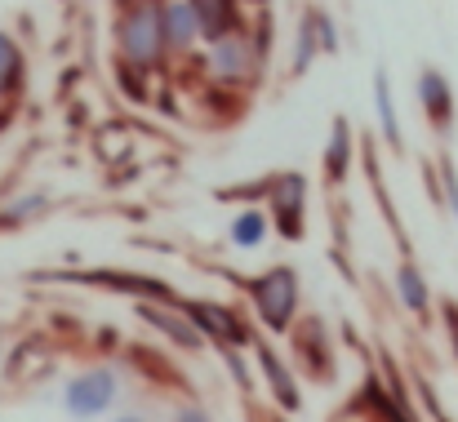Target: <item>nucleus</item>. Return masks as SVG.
Masks as SVG:
<instances>
[{
	"mask_svg": "<svg viewBox=\"0 0 458 422\" xmlns=\"http://www.w3.org/2000/svg\"><path fill=\"white\" fill-rule=\"evenodd\" d=\"M245 298H250V311L254 320L267 329V333H290L299 325V307H303V284L299 272L290 263H276L259 276H227Z\"/></svg>",
	"mask_w": 458,
	"mask_h": 422,
	"instance_id": "1",
	"label": "nucleus"
},
{
	"mask_svg": "<svg viewBox=\"0 0 458 422\" xmlns=\"http://www.w3.org/2000/svg\"><path fill=\"white\" fill-rule=\"evenodd\" d=\"M267 31H272V22L263 18L254 31H236V36L209 45V58H205L209 76H214L218 85H227V89L254 85L259 72H263V63H267V40H272Z\"/></svg>",
	"mask_w": 458,
	"mask_h": 422,
	"instance_id": "2",
	"label": "nucleus"
},
{
	"mask_svg": "<svg viewBox=\"0 0 458 422\" xmlns=\"http://www.w3.org/2000/svg\"><path fill=\"white\" fill-rule=\"evenodd\" d=\"M165 0H139L121 27H116V40H121V58L139 72H156L165 63V18H160Z\"/></svg>",
	"mask_w": 458,
	"mask_h": 422,
	"instance_id": "3",
	"label": "nucleus"
},
{
	"mask_svg": "<svg viewBox=\"0 0 458 422\" xmlns=\"http://www.w3.org/2000/svg\"><path fill=\"white\" fill-rule=\"evenodd\" d=\"M178 311L196 325V333L214 347H254V329L245 320V311L227 307V302H214V298H178Z\"/></svg>",
	"mask_w": 458,
	"mask_h": 422,
	"instance_id": "4",
	"label": "nucleus"
},
{
	"mask_svg": "<svg viewBox=\"0 0 458 422\" xmlns=\"http://www.w3.org/2000/svg\"><path fill=\"white\" fill-rule=\"evenodd\" d=\"M116 401H121V374L107 369V365L81 369V374H72L67 387H63V409H67V418H76V422L103 418Z\"/></svg>",
	"mask_w": 458,
	"mask_h": 422,
	"instance_id": "5",
	"label": "nucleus"
},
{
	"mask_svg": "<svg viewBox=\"0 0 458 422\" xmlns=\"http://www.w3.org/2000/svg\"><path fill=\"white\" fill-rule=\"evenodd\" d=\"M263 209H267L272 227H276L285 241H303V232H307V173H299V169L272 173V187H267Z\"/></svg>",
	"mask_w": 458,
	"mask_h": 422,
	"instance_id": "6",
	"label": "nucleus"
},
{
	"mask_svg": "<svg viewBox=\"0 0 458 422\" xmlns=\"http://www.w3.org/2000/svg\"><path fill=\"white\" fill-rule=\"evenodd\" d=\"M414 94H419V112H423V121H428L441 139H450V134H454V116H458L450 76H445L441 67H423V72L414 76Z\"/></svg>",
	"mask_w": 458,
	"mask_h": 422,
	"instance_id": "7",
	"label": "nucleus"
},
{
	"mask_svg": "<svg viewBox=\"0 0 458 422\" xmlns=\"http://www.w3.org/2000/svg\"><path fill=\"white\" fill-rule=\"evenodd\" d=\"M254 360H259V374H263V383H267L272 405H276V409H285V414H294V409L303 405V392H299V383H294L290 365L276 356V347H272V342H254Z\"/></svg>",
	"mask_w": 458,
	"mask_h": 422,
	"instance_id": "8",
	"label": "nucleus"
},
{
	"mask_svg": "<svg viewBox=\"0 0 458 422\" xmlns=\"http://www.w3.org/2000/svg\"><path fill=\"white\" fill-rule=\"evenodd\" d=\"M139 316L152 325L160 338H169L178 351H200V347H205V338L196 333V325H191L178 307H169V302H139Z\"/></svg>",
	"mask_w": 458,
	"mask_h": 422,
	"instance_id": "9",
	"label": "nucleus"
},
{
	"mask_svg": "<svg viewBox=\"0 0 458 422\" xmlns=\"http://www.w3.org/2000/svg\"><path fill=\"white\" fill-rule=\"evenodd\" d=\"M187 4H191V13L200 22V40L205 45H218V40L245 31L241 27V0H187Z\"/></svg>",
	"mask_w": 458,
	"mask_h": 422,
	"instance_id": "10",
	"label": "nucleus"
},
{
	"mask_svg": "<svg viewBox=\"0 0 458 422\" xmlns=\"http://www.w3.org/2000/svg\"><path fill=\"white\" fill-rule=\"evenodd\" d=\"M160 18H165V49L169 54H187L200 45V22H196L187 0H165Z\"/></svg>",
	"mask_w": 458,
	"mask_h": 422,
	"instance_id": "11",
	"label": "nucleus"
},
{
	"mask_svg": "<svg viewBox=\"0 0 458 422\" xmlns=\"http://www.w3.org/2000/svg\"><path fill=\"white\" fill-rule=\"evenodd\" d=\"M267 236H272V218H267L263 205H241V209L232 214V223H227L232 249H263Z\"/></svg>",
	"mask_w": 458,
	"mask_h": 422,
	"instance_id": "12",
	"label": "nucleus"
},
{
	"mask_svg": "<svg viewBox=\"0 0 458 422\" xmlns=\"http://www.w3.org/2000/svg\"><path fill=\"white\" fill-rule=\"evenodd\" d=\"M369 89H374V116H378V134H383V142H387L392 151H401V147H405V130H401L396 94H392V80H387V72H383V67L374 72Z\"/></svg>",
	"mask_w": 458,
	"mask_h": 422,
	"instance_id": "13",
	"label": "nucleus"
},
{
	"mask_svg": "<svg viewBox=\"0 0 458 422\" xmlns=\"http://www.w3.org/2000/svg\"><path fill=\"white\" fill-rule=\"evenodd\" d=\"M352 156H356V139H352V121L347 116H334L329 125V142H325V178L338 187L347 173H352Z\"/></svg>",
	"mask_w": 458,
	"mask_h": 422,
	"instance_id": "14",
	"label": "nucleus"
},
{
	"mask_svg": "<svg viewBox=\"0 0 458 422\" xmlns=\"http://www.w3.org/2000/svg\"><path fill=\"white\" fill-rule=\"evenodd\" d=\"M299 360L307 365V374L311 378H334V351H329V342H325V325L320 320H303V329H299Z\"/></svg>",
	"mask_w": 458,
	"mask_h": 422,
	"instance_id": "15",
	"label": "nucleus"
},
{
	"mask_svg": "<svg viewBox=\"0 0 458 422\" xmlns=\"http://www.w3.org/2000/svg\"><path fill=\"white\" fill-rule=\"evenodd\" d=\"M392 284H396V298H401V307H405L410 316H419V320H428V316H432V289H428L423 272H419L410 258L396 267Z\"/></svg>",
	"mask_w": 458,
	"mask_h": 422,
	"instance_id": "16",
	"label": "nucleus"
},
{
	"mask_svg": "<svg viewBox=\"0 0 458 422\" xmlns=\"http://www.w3.org/2000/svg\"><path fill=\"white\" fill-rule=\"evenodd\" d=\"M22 80H27L22 45H18L9 31H0V98H13V94L22 89Z\"/></svg>",
	"mask_w": 458,
	"mask_h": 422,
	"instance_id": "17",
	"label": "nucleus"
},
{
	"mask_svg": "<svg viewBox=\"0 0 458 422\" xmlns=\"http://www.w3.org/2000/svg\"><path fill=\"white\" fill-rule=\"evenodd\" d=\"M45 209H49V196H40V191H31V196H18V200H9V205L0 209V232H4V227H22V223L40 218Z\"/></svg>",
	"mask_w": 458,
	"mask_h": 422,
	"instance_id": "18",
	"label": "nucleus"
},
{
	"mask_svg": "<svg viewBox=\"0 0 458 422\" xmlns=\"http://www.w3.org/2000/svg\"><path fill=\"white\" fill-rule=\"evenodd\" d=\"M316 54H320V45H316V27H311V18L303 13V22H299V31H294V58H290V72L303 76L307 67L316 63Z\"/></svg>",
	"mask_w": 458,
	"mask_h": 422,
	"instance_id": "19",
	"label": "nucleus"
},
{
	"mask_svg": "<svg viewBox=\"0 0 458 422\" xmlns=\"http://www.w3.org/2000/svg\"><path fill=\"white\" fill-rule=\"evenodd\" d=\"M218 356H223V365H227V374H232V383H236V392H241V396H254L259 383H254V369H250L245 351H236V347H218Z\"/></svg>",
	"mask_w": 458,
	"mask_h": 422,
	"instance_id": "20",
	"label": "nucleus"
},
{
	"mask_svg": "<svg viewBox=\"0 0 458 422\" xmlns=\"http://www.w3.org/2000/svg\"><path fill=\"white\" fill-rule=\"evenodd\" d=\"M303 13L311 18V27H316V45H320V54H338V49H343V40H338V22L329 18V9L307 4Z\"/></svg>",
	"mask_w": 458,
	"mask_h": 422,
	"instance_id": "21",
	"label": "nucleus"
},
{
	"mask_svg": "<svg viewBox=\"0 0 458 422\" xmlns=\"http://www.w3.org/2000/svg\"><path fill=\"white\" fill-rule=\"evenodd\" d=\"M441 205L450 209V218L458 223V173H454V160H441Z\"/></svg>",
	"mask_w": 458,
	"mask_h": 422,
	"instance_id": "22",
	"label": "nucleus"
},
{
	"mask_svg": "<svg viewBox=\"0 0 458 422\" xmlns=\"http://www.w3.org/2000/svg\"><path fill=\"white\" fill-rule=\"evenodd\" d=\"M169 422H214V418H209V409H200V405H178Z\"/></svg>",
	"mask_w": 458,
	"mask_h": 422,
	"instance_id": "23",
	"label": "nucleus"
},
{
	"mask_svg": "<svg viewBox=\"0 0 458 422\" xmlns=\"http://www.w3.org/2000/svg\"><path fill=\"white\" fill-rule=\"evenodd\" d=\"M445 329H450V342H454V360H458V302H445Z\"/></svg>",
	"mask_w": 458,
	"mask_h": 422,
	"instance_id": "24",
	"label": "nucleus"
},
{
	"mask_svg": "<svg viewBox=\"0 0 458 422\" xmlns=\"http://www.w3.org/2000/svg\"><path fill=\"white\" fill-rule=\"evenodd\" d=\"M112 422H148L143 414H121V418H112Z\"/></svg>",
	"mask_w": 458,
	"mask_h": 422,
	"instance_id": "25",
	"label": "nucleus"
}]
</instances>
